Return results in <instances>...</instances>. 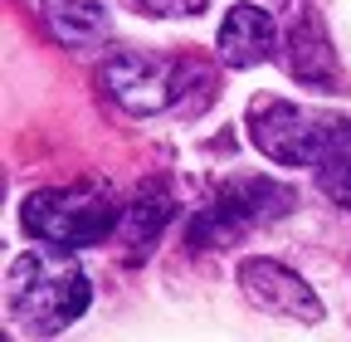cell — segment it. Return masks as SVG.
<instances>
[{
	"mask_svg": "<svg viewBox=\"0 0 351 342\" xmlns=\"http://www.w3.org/2000/svg\"><path fill=\"white\" fill-rule=\"evenodd\" d=\"M88 298H93L88 274L78 269L73 254H64V244H49V240L25 249L5 279V308L15 328L34 337H54L69 323H78Z\"/></svg>",
	"mask_w": 351,
	"mask_h": 342,
	"instance_id": "cell-1",
	"label": "cell"
},
{
	"mask_svg": "<svg viewBox=\"0 0 351 342\" xmlns=\"http://www.w3.org/2000/svg\"><path fill=\"white\" fill-rule=\"evenodd\" d=\"M20 220L34 240H49V244H103L112 235V225L122 220V205L108 186H49V191H34L20 205Z\"/></svg>",
	"mask_w": 351,
	"mask_h": 342,
	"instance_id": "cell-2",
	"label": "cell"
},
{
	"mask_svg": "<svg viewBox=\"0 0 351 342\" xmlns=\"http://www.w3.org/2000/svg\"><path fill=\"white\" fill-rule=\"evenodd\" d=\"M293 210V191L269 181V176H239V181H225L219 196L195 216L191 225V244L195 249H225L234 244L239 235H249L254 225H269L278 216Z\"/></svg>",
	"mask_w": 351,
	"mask_h": 342,
	"instance_id": "cell-3",
	"label": "cell"
},
{
	"mask_svg": "<svg viewBox=\"0 0 351 342\" xmlns=\"http://www.w3.org/2000/svg\"><path fill=\"white\" fill-rule=\"evenodd\" d=\"M337 117H317L283 98H254L249 103V137L254 147L278 166H317L332 142Z\"/></svg>",
	"mask_w": 351,
	"mask_h": 342,
	"instance_id": "cell-4",
	"label": "cell"
},
{
	"mask_svg": "<svg viewBox=\"0 0 351 342\" xmlns=\"http://www.w3.org/2000/svg\"><path fill=\"white\" fill-rule=\"evenodd\" d=\"M186 69L191 64H176V59H156V54H137V49H122L103 64V89L112 103H122L127 113H161L176 108L186 93Z\"/></svg>",
	"mask_w": 351,
	"mask_h": 342,
	"instance_id": "cell-5",
	"label": "cell"
},
{
	"mask_svg": "<svg viewBox=\"0 0 351 342\" xmlns=\"http://www.w3.org/2000/svg\"><path fill=\"white\" fill-rule=\"evenodd\" d=\"M239 288L254 308L274 313V318H293V323H322V304L293 269H283L278 260H244L239 264Z\"/></svg>",
	"mask_w": 351,
	"mask_h": 342,
	"instance_id": "cell-6",
	"label": "cell"
},
{
	"mask_svg": "<svg viewBox=\"0 0 351 342\" xmlns=\"http://www.w3.org/2000/svg\"><path fill=\"white\" fill-rule=\"evenodd\" d=\"M283 64L298 83H307V89H332L337 83V54H332V39L317 20V10L307 5V0H298V5L288 10V39H283Z\"/></svg>",
	"mask_w": 351,
	"mask_h": 342,
	"instance_id": "cell-7",
	"label": "cell"
},
{
	"mask_svg": "<svg viewBox=\"0 0 351 342\" xmlns=\"http://www.w3.org/2000/svg\"><path fill=\"white\" fill-rule=\"evenodd\" d=\"M215 49H219V64H230V69H254L263 64L274 49H278V30H274V15L269 10H258V5H234L225 15V25H219V39H215Z\"/></svg>",
	"mask_w": 351,
	"mask_h": 342,
	"instance_id": "cell-8",
	"label": "cell"
},
{
	"mask_svg": "<svg viewBox=\"0 0 351 342\" xmlns=\"http://www.w3.org/2000/svg\"><path fill=\"white\" fill-rule=\"evenodd\" d=\"M44 5V25L64 45H98L108 34V10L98 0H39Z\"/></svg>",
	"mask_w": 351,
	"mask_h": 342,
	"instance_id": "cell-9",
	"label": "cell"
},
{
	"mask_svg": "<svg viewBox=\"0 0 351 342\" xmlns=\"http://www.w3.org/2000/svg\"><path fill=\"white\" fill-rule=\"evenodd\" d=\"M166 220H171V191L166 186H147V191H137V201L122 210V235H127V244L147 249L161 235Z\"/></svg>",
	"mask_w": 351,
	"mask_h": 342,
	"instance_id": "cell-10",
	"label": "cell"
},
{
	"mask_svg": "<svg viewBox=\"0 0 351 342\" xmlns=\"http://www.w3.org/2000/svg\"><path fill=\"white\" fill-rule=\"evenodd\" d=\"M317 186H322L327 201H337V205L351 210V122L332 127V142L317 157Z\"/></svg>",
	"mask_w": 351,
	"mask_h": 342,
	"instance_id": "cell-11",
	"label": "cell"
},
{
	"mask_svg": "<svg viewBox=\"0 0 351 342\" xmlns=\"http://www.w3.org/2000/svg\"><path fill=\"white\" fill-rule=\"evenodd\" d=\"M142 5L152 15H195V10H205V0H142Z\"/></svg>",
	"mask_w": 351,
	"mask_h": 342,
	"instance_id": "cell-12",
	"label": "cell"
}]
</instances>
